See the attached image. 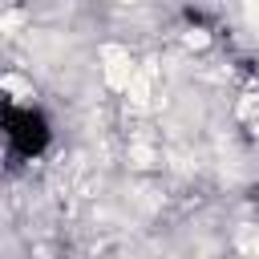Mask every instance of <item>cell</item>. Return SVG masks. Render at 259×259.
Segmentation results:
<instances>
[{
	"label": "cell",
	"instance_id": "1",
	"mask_svg": "<svg viewBox=\"0 0 259 259\" xmlns=\"http://www.w3.org/2000/svg\"><path fill=\"white\" fill-rule=\"evenodd\" d=\"M4 134H8V146L24 158H36L45 146H49V121L32 109V105H16L8 101L4 105Z\"/></svg>",
	"mask_w": 259,
	"mask_h": 259
}]
</instances>
